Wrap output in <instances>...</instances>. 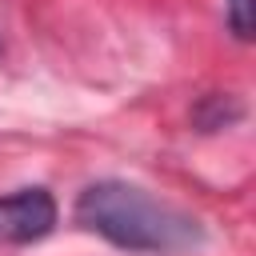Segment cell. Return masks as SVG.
<instances>
[{"instance_id": "6da1fadb", "label": "cell", "mask_w": 256, "mask_h": 256, "mask_svg": "<svg viewBox=\"0 0 256 256\" xmlns=\"http://www.w3.org/2000/svg\"><path fill=\"white\" fill-rule=\"evenodd\" d=\"M76 220L124 252H180L200 240L196 216L128 180H96L76 200Z\"/></svg>"}, {"instance_id": "7a4b0ae2", "label": "cell", "mask_w": 256, "mask_h": 256, "mask_svg": "<svg viewBox=\"0 0 256 256\" xmlns=\"http://www.w3.org/2000/svg\"><path fill=\"white\" fill-rule=\"evenodd\" d=\"M56 224V200L44 188H20L0 196V244H32L44 240Z\"/></svg>"}, {"instance_id": "3957f363", "label": "cell", "mask_w": 256, "mask_h": 256, "mask_svg": "<svg viewBox=\"0 0 256 256\" xmlns=\"http://www.w3.org/2000/svg\"><path fill=\"white\" fill-rule=\"evenodd\" d=\"M224 12H228V28L236 32V40H248L256 24V0H228Z\"/></svg>"}]
</instances>
